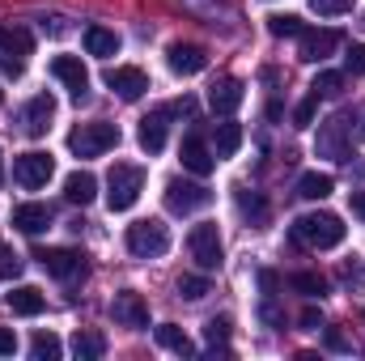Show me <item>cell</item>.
<instances>
[{"label":"cell","mask_w":365,"mask_h":361,"mask_svg":"<svg viewBox=\"0 0 365 361\" xmlns=\"http://www.w3.org/2000/svg\"><path fill=\"white\" fill-rule=\"evenodd\" d=\"M344 234H349V225L336 213H306L293 221V243H302L310 251H331L344 243Z\"/></svg>","instance_id":"cell-1"},{"label":"cell","mask_w":365,"mask_h":361,"mask_svg":"<svg viewBox=\"0 0 365 361\" xmlns=\"http://www.w3.org/2000/svg\"><path fill=\"white\" fill-rule=\"evenodd\" d=\"M145 191V171L132 166V162H115L110 175H106V208L110 213H128Z\"/></svg>","instance_id":"cell-2"},{"label":"cell","mask_w":365,"mask_h":361,"mask_svg":"<svg viewBox=\"0 0 365 361\" xmlns=\"http://www.w3.org/2000/svg\"><path fill=\"white\" fill-rule=\"evenodd\" d=\"M119 145V128L115 123H81V128H73L68 132V149L77 153V158H102L106 149H115Z\"/></svg>","instance_id":"cell-3"},{"label":"cell","mask_w":365,"mask_h":361,"mask_svg":"<svg viewBox=\"0 0 365 361\" xmlns=\"http://www.w3.org/2000/svg\"><path fill=\"white\" fill-rule=\"evenodd\" d=\"M128 251L136 260H158L170 251V230L162 221H136V225H128Z\"/></svg>","instance_id":"cell-4"},{"label":"cell","mask_w":365,"mask_h":361,"mask_svg":"<svg viewBox=\"0 0 365 361\" xmlns=\"http://www.w3.org/2000/svg\"><path fill=\"white\" fill-rule=\"evenodd\" d=\"M34 260L43 264V272H51L56 280H81L90 272L86 255L73 251V247H43V251H34Z\"/></svg>","instance_id":"cell-5"},{"label":"cell","mask_w":365,"mask_h":361,"mask_svg":"<svg viewBox=\"0 0 365 361\" xmlns=\"http://www.w3.org/2000/svg\"><path fill=\"white\" fill-rule=\"evenodd\" d=\"M208 204H212V191H208L204 183H187V179L166 183V208H170V213L187 217V213H200V208H208Z\"/></svg>","instance_id":"cell-6"},{"label":"cell","mask_w":365,"mask_h":361,"mask_svg":"<svg viewBox=\"0 0 365 361\" xmlns=\"http://www.w3.org/2000/svg\"><path fill=\"white\" fill-rule=\"evenodd\" d=\"M319 158H331V162H349V111H340L336 119H327L319 128V141H314Z\"/></svg>","instance_id":"cell-7"},{"label":"cell","mask_w":365,"mask_h":361,"mask_svg":"<svg viewBox=\"0 0 365 361\" xmlns=\"http://www.w3.org/2000/svg\"><path fill=\"white\" fill-rule=\"evenodd\" d=\"M56 175V162H51V153H21L17 162H13V179L17 187H26V191H38V187H47Z\"/></svg>","instance_id":"cell-8"},{"label":"cell","mask_w":365,"mask_h":361,"mask_svg":"<svg viewBox=\"0 0 365 361\" xmlns=\"http://www.w3.org/2000/svg\"><path fill=\"white\" fill-rule=\"evenodd\" d=\"M187 247H191V260H195L204 272L221 268V234H217V225H212V221L195 225V230H191V238H187Z\"/></svg>","instance_id":"cell-9"},{"label":"cell","mask_w":365,"mask_h":361,"mask_svg":"<svg viewBox=\"0 0 365 361\" xmlns=\"http://www.w3.org/2000/svg\"><path fill=\"white\" fill-rule=\"evenodd\" d=\"M106 86L119 93L123 102H136L140 93L149 90V77H145V68H136V64H119V68H106Z\"/></svg>","instance_id":"cell-10"},{"label":"cell","mask_w":365,"mask_h":361,"mask_svg":"<svg viewBox=\"0 0 365 361\" xmlns=\"http://www.w3.org/2000/svg\"><path fill=\"white\" fill-rule=\"evenodd\" d=\"M179 158H182V171H191L195 179H208V175L217 171V153H212V149L204 145V136H195V132L182 141Z\"/></svg>","instance_id":"cell-11"},{"label":"cell","mask_w":365,"mask_h":361,"mask_svg":"<svg viewBox=\"0 0 365 361\" xmlns=\"http://www.w3.org/2000/svg\"><path fill=\"white\" fill-rule=\"evenodd\" d=\"M340 43H344L340 30H302V51H297V60L319 64V60H327Z\"/></svg>","instance_id":"cell-12"},{"label":"cell","mask_w":365,"mask_h":361,"mask_svg":"<svg viewBox=\"0 0 365 361\" xmlns=\"http://www.w3.org/2000/svg\"><path fill=\"white\" fill-rule=\"evenodd\" d=\"M166 60H170V73H179V77H195V73L208 68V51L195 47V43H170Z\"/></svg>","instance_id":"cell-13"},{"label":"cell","mask_w":365,"mask_h":361,"mask_svg":"<svg viewBox=\"0 0 365 361\" xmlns=\"http://www.w3.org/2000/svg\"><path fill=\"white\" fill-rule=\"evenodd\" d=\"M51 73L68 86V93H73L77 102L90 93V73H86V64H81L77 56H56V60H51Z\"/></svg>","instance_id":"cell-14"},{"label":"cell","mask_w":365,"mask_h":361,"mask_svg":"<svg viewBox=\"0 0 365 361\" xmlns=\"http://www.w3.org/2000/svg\"><path fill=\"white\" fill-rule=\"evenodd\" d=\"M110 315H115V323H123V327H145V323H149V306H145V298L132 293V289L115 293Z\"/></svg>","instance_id":"cell-15"},{"label":"cell","mask_w":365,"mask_h":361,"mask_svg":"<svg viewBox=\"0 0 365 361\" xmlns=\"http://www.w3.org/2000/svg\"><path fill=\"white\" fill-rule=\"evenodd\" d=\"M51 115H56V98H51V93H38V98H30V102H26L21 123H26V132H30V136H43V132L51 128Z\"/></svg>","instance_id":"cell-16"},{"label":"cell","mask_w":365,"mask_h":361,"mask_svg":"<svg viewBox=\"0 0 365 361\" xmlns=\"http://www.w3.org/2000/svg\"><path fill=\"white\" fill-rule=\"evenodd\" d=\"M242 98H247V93H242V81L225 77V81H217V86L208 90V106H212V115H225V119H230V115L242 106Z\"/></svg>","instance_id":"cell-17"},{"label":"cell","mask_w":365,"mask_h":361,"mask_svg":"<svg viewBox=\"0 0 365 361\" xmlns=\"http://www.w3.org/2000/svg\"><path fill=\"white\" fill-rule=\"evenodd\" d=\"M136 141H140V149H145V153H162V149H166V106L140 119Z\"/></svg>","instance_id":"cell-18"},{"label":"cell","mask_w":365,"mask_h":361,"mask_svg":"<svg viewBox=\"0 0 365 361\" xmlns=\"http://www.w3.org/2000/svg\"><path fill=\"white\" fill-rule=\"evenodd\" d=\"M13 225H17L21 234H43V230L51 225V208H47V204H17V208H13Z\"/></svg>","instance_id":"cell-19"},{"label":"cell","mask_w":365,"mask_h":361,"mask_svg":"<svg viewBox=\"0 0 365 361\" xmlns=\"http://www.w3.org/2000/svg\"><path fill=\"white\" fill-rule=\"evenodd\" d=\"M4 302H9V310L21 315V319H34V315H43V306H47V298H43L34 285H17Z\"/></svg>","instance_id":"cell-20"},{"label":"cell","mask_w":365,"mask_h":361,"mask_svg":"<svg viewBox=\"0 0 365 361\" xmlns=\"http://www.w3.org/2000/svg\"><path fill=\"white\" fill-rule=\"evenodd\" d=\"M93 195H98V179H93L90 171H73L68 179H64V200L68 204H93Z\"/></svg>","instance_id":"cell-21"},{"label":"cell","mask_w":365,"mask_h":361,"mask_svg":"<svg viewBox=\"0 0 365 361\" xmlns=\"http://www.w3.org/2000/svg\"><path fill=\"white\" fill-rule=\"evenodd\" d=\"M238 149H242V128H238L234 119L217 123V132H212V153H217V162H221V158H234Z\"/></svg>","instance_id":"cell-22"},{"label":"cell","mask_w":365,"mask_h":361,"mask_svg":"<svg viewBox=\"0 0 365 361\" xmlns=\"http://www.w3.org/2000/svg\"><path fill=\"white\" fill-rule=\"evenodd\" d=\"M86 51L90 56H115L119 51V34L115 30H106V26H86Z\"/></svg>","instance_id":"cell-23"},{"label":"cell","mask_w":365,"mask_h":361,"mask_svg":"<svg viewBox=\"0 0 365 361\" xmlns=\"http://www.w3.org/2000/svg\"><path fill=\"white\" fill-rule=\"evenodd\" d=\"M0 51H17V56H30L34 51V34L26 26H0Z\"/></svg>","instance_id":"cell-24"},{"label":"cell","mask_w":365,"mask_h":361,"mask_svg":"<svg viewBox=\"0 0 365 361\" xmlns=\"http://www.w3.org/2000/svg\"><path fill=\"white\" fill-rule=\"evenodd\" d=\"M331 191H336V179H331V175L310 171V175H302V179H297V195H302V200H327Z\"/></svg>","instance_id":"cell-25"},{"label":"cell","mask_w":365,"mask_h":361,"mask_svg":"<svg viewBox=\"0 0 365 361\" xmlns=\"http://www.w3.org/2000/svg\"><path fill=\"white\" fill-rule=\"evenodd\" d=\"M158 345L170 349V353H179V357H195V345L187 340V332L175 327V323H162V327H158Z\"/></svg>","instance_id":"cell-26"},{"label":"cell","mask_w":365,"mask_h":361,"mask_svg":"<svg viewBox=\"0 0 365 361\" xmlns=\"http://www.w3.org/2000/svg\"><path fill=\"white\" fill-rule=\"evenodd\" d=\"M73 353L81 361L106 357V336H102V332H77V336H73Z\"/></svg>","instance_id":"cell-27"},{"label":"cell","mask_w":365,"mask_h":361,"mask_svg":"<svg viewBox=\"0 0 365 361\" xmlns=\"http://www.w3.org/2000/svg\"><path fill=\"white\" fill-rule=\"evenodd\" d=\"M238 213L251 221V225H264L268 221V200L259 191H238Z\"/></svg>","instance_id":"cell-28"},{"label":"cell","mask_w":365,"mask_h":361,"mask_svg":"<svg viewBox=\"0 0 365 361\" xmlns=\"http://www.w3.org/2000/svg\"><path fill=\"white\" fill-rule=\"evenodd\" d=\"M64 353V345H60V336H51V332H38L34 340H30V357L34 361H56Z\"/></svg>","instance_id":"cell-29"},{"label":"cell","mask_w":365,"mask_h":361,"mask_svg":"<svg viewBox=\"0 0 365 361\" xmlns=\"http://www.w3.org/2000/svg\"><path fill=\"white\" fill-rule=\"evenodd\" d=\"M268 30H272L276 39H302V17H293V13H272L268 17Z\"/></svg>","instance_id":"cell-30"},{"label":"cell","mask_w":365,"mask_h":361,"mask_svg":"<svg viewBox=\"0 0 365 361\" xmlns=\"http://www.w3.org/2000/svg\"><path fill=\"white\" fill-rule=\"evenodd\" d=\"M289 285H293L297 293H306V298H323V293H327V280H323L319 272H293Z\"/></svg>","instance_id":"cell-31"},{"label":"cell","mask_w":365,"mask_h":361,"mask_svg":"<svg viewBox=\"0 0 365 361\" xmlns=\"http://www.w3.org/2000/svg\"><path fill=\"white\" fill-rule=\"evenodd\" d=\"M179 298H187V302H200L204 293H208V276H195V272H182L179 276Z\"/></svg>","instance_id":"cell-32"},{"label":"cell","mask_w":365,"mask_h":361,"mask_svg":"<svg viewBox=\"0 0 365 361\" xmlns=\"http://www.w3.org/2000/svg\"><path fill=\"white\" fill-rule=\"evenodd\" d=\"M344 73H319L314 77V86H310V93H319V98H336V93H344Z\"/></svg>","instance_id":"cell-33"},{"label":"cell","mask_w":365,"mask_h":361,"mask_svg":"<svg viewBox=\"0 0 365 361\" xmlns=\"http://www.w3.org/2000/svg\"><path fill=\"white\" fill-rule=\"evenodd\" d=\"M314 111H319V93H310L306 102H297V111H293V123H297V128H310V123H314Z\"/></svg>","instance_id":"cell-34"},{"label":"cell","mask_w":365,"mask_h":361,"mask_svg":"<svg viewBox=\"0 0 365 361\" xmlns=\"http://www.w3.org/2000/svg\"><path fill=\"white\" fill-rule=\"evenodd\" d=\"M204 340L208 345H225L230 340V319H208L204 323Z\"/></svg>","instance_id":"cell-35"},{"label":"cell","mask_w":365,"mask_h":361,"mask_svg":"<svg viewBox=\"0 0 365 361\" xmlns=\"http://www.w3.org/2000/svg\"><path fill=\"white\" fill-rule=\"evenodd\" d=\"M310 9H314L319 17H340V13L353 9V0H310Z\"/></svg>","instance_id":"cell-36"},{"label":"cell","mask_w":365,"mask_h":361,"mask_svg":"<svg viewBox=\"0 0 365 361\" xmlns=\"http://www.w3.org/2000/svg\"><path fill=\"white\" fill-rule=\"evenodd\" d=\"M17 272H21V260L13 255V247H9V243H0V276H4V280H13Z\"/></svg>","instance_id":"cell-37"},{"label":"cell","mask_w":365,"mask_h":361,"mask_svg":"<svg viewBox=\"0 0 365 361\" xmlns=\"http://www.w3.org/2000/svg\"><path fill=\"white\" fill-rule=\"evenodd\" d=\"M344 68H349L353 77H365V43L349 47V56H344Z\"/></svg>","instance_id":"cell-38"},{"label":"cell","mask_w":365,"mask_h":361,"mask_svg":"<svg viewBox=\"0 0 365 361\" xmlns=\"http://www.w3.org/2000/svg\"><path fill=\"white\" fill-rule=\"evenodd\" d=\"M259 319H264L268 327H284V310L276 306L272 298H268V302H259Z\"/></svg>","instance_id":"cell-39"},{"label":"cell","mask_w":365,"mask_h":361,"mask_svg":"<svg viewBox=\"0 0 365 361\" xmlns=\"http://www.w3.org/2000/svg\"><path fill=\"white\" fill-rule=\"evenodd\" d=\"M297 323H302V327H306V332H319V327H323V310H314V306H306V310H302V319H297Z\"/></svg>","instance_id":"cell-40"},{"label":"cell","mask_w":365,"mask_h":361,"mask_svg":"<svg viewBox=\"0 0 365 361\" xmlns=\"http://www.w3.org/2000/svg\"><path fill=\"white\" fill-rule=\"evenodd\" d=\"M17 353V336H13V327H0V357H13Z\"/></svg>","instance_id":"cell-41"},{"label":"cell","mask_w":365,"mask_h":361,"mask_svg":"<svg viewBox=\"0 0 365 361\" xmlns=\"http://www.w3.org/2000/svg\"><path fill=\"white\" fill-rule=\"evenodd\" d=\"M327 349H336V353H344V349H349V340H344V332H336V327H327Z\"/></svg>","instance_id":"cell-42"},{"label":"cell","mask_w":365,"mask_h":361,"mask_svg":"<svg viewBox=\"0 0 365 361\" xmlns=\"http://www.w3.org/2000/svg\"><path fill=\"white\" fill-rule=\"evenodd\" d=\"M349 204H353V213L365 221V191H353V195H349Z\"/></svg>","instance_id":"cell-43"},{"label":"cell","mask_w":365,"mask_h":361,"mask_svg":"<svg viewBox=\"0 0 365 361\" xmlns=\"http://www.w3.org/2000/svg\"><path fill=\"white\" fill-rule=\"evenodd\" d=\"M259 285H264V293H272L276 289V272H259Z\"/></svg>","instance_id":"cell-44"},{"label":"cell","mask_w":365,"mask_h":361,"mask_svg":"<svg viewBox=\"0 0 365 361\" xmlns=\"http://www.w3.org/2000/svg\"><path fill=\"white\" fill-rule=\"evenodd\" d=\"M0 183H4V153H0Z\"/></svg>","instance_id":"cell-45"},{"label":"cell","mask_w":365,"mask_h":361,"mask_svg":"<svg viewBox=\"0 0 365 361\" xmlns=\"http://www.w3.org/2000/svg\"><path fill=\"white\" fill-rule=\"evenodd\" d=\"M357 136H361V141H365V123H361V132H357Z\"/></svg>","instance_id":"cell-46"}]
</instances>
